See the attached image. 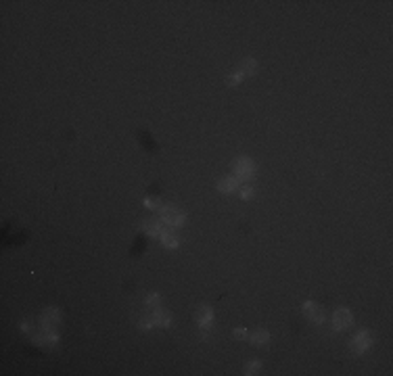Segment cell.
I'll list each match as a JSON object with an SVG mask.
<instances>
[{"label": "cell", "instance_id": "obj_1", "mask_svg": "<svg viewBox=\"0 0 393 376\" xmlns=\"http://www.w3.org/2000/svg\"><path fill=\"white\" fill-rule=\"evenodd\" d=\"M370 345H372V332H370V330H360V332L351 339L349 349H351L356 355H362L364 351L370 347Z\"/></svg>", "mask_w": 393, "mask_h": 376}, {"label": "cell", "instance_id": "obj_2", "mask_svg": "<svg viewBox=\"0 0 393 376\" xmlns=\"http://www.w3.org/2000/svg\"><path fill=\"white\" fill-rule=\"evenodd\" d=\"M255 67H257L255 59H247V61H243V63H241V67H239L237 71H234V73L226 80V84H228V86H237L245 75H253V73H255Z\"/></svg>", "mask_w": 393, "mask_h": 376}, {"label": "cell", "instance_id": "obj_3", "mask_svg": "<svg viewBox=\"0 0 393 376\" xmlns=\"http://www.w3.org/2000/svg\"><path fill=\"white\" fill-rule=\"evenodd\" d=\"M253 171H255V167L249 157H239V159L234 161V178H239V182L253 178Z\"/></svg>", "mask_w": 393, "mask_h": 376}, {"label": "cell", "instance_id": "obj_4", "mask_svg": "<svg viewBox=\"0 0 393 376\" xmlns=\"http://www.w3.org/2000/svg\"><path fill=\"white\" fill-rule=\"evenodd\" d=\"M195 320H196V326L203 330V336H207L211 322H214V309H211L209 305H203V307H199V311L195 313Z\"/></svg>", "mask_w": 393, "mask_h": 376}, {"label": "cell", "instance_id": "obj_5", "mask_svg": "<svg viewBox=\"0 0 393 376\" xmlns=\"http://www.w3.org/2000/svg\"><path fill=\"white\" fill-rule=\"evenodd\" d=\"M353 324V316H351V311L349 309H345V307H341V309H337L335 311V316H333V328L337 332H341V330H347V328Z\"/></svg>", "mask_w": 393, "mask_h": 376}, {"label": "cell", "instance_id": "obj_6", "mask_svg": "<svg viewBox=\"0 0 393 376\" xmlns=\"http://www.w3.org/2000/svg\"><path fill=\"white\" fill-rule=\"evenodd\" d=\"M159 215H161V219H163V222H166V224H170V226H174V228H176V226H182L184 224V213H182V211H178V209H174V207H161L159 209Z\"/></svg>", "mask_w": 393, "mask_h": 376}, {"label": "cell", "instance_id": "obj_7", "mask_svg": "<svg viewBox=\"0 0 393 376\" xmlns=\"http://www.w3.org/2000/svg\"><path fill=\"white\" fill-rule=\"evenodd\" d=\"M303 316L308 318L310 322H316V324H322V322H324V311H322L320 305L312 303V301L303 303Z\"/></svg>", "mask_w": 393, "mask_h": 376}, {"label": "cell", "instance_id": "obj_8", "mask_svg": "<svg viewBox=\"0 0 393 376\" xmlns=\"http://www.w3.org/2000/svg\"><path fill=\"white\" fill-rule=\"evenodd\" d=\"M163 222H157V219H147V222L143 224V230L148 234V236H163L166 234V228L161 226Z\"/></svg>", "mask_w": 393, "mask_h": 376}, {"label": "cell", "instance_id": "obj_9", "mask_svg": "<svg viewBox=\"0 0 393 376\" xmlns=\"http://www.w3.org/2000/svg\"><path fill=\"white\" fill-rule=\"evenodd\" d=\"M239 188V178H234V176H228V178H222L218 182V190L220 192H224V194H230V192H234Z\"/></svg>", "mask_w": 393, "mask_h": 376}, {"label": "cell", "instance_id": "obj_10", "mask_svg": "<svg viewBox=\"0 0 393 376\" xmlns=\"http://www.w3.org/2000/svg\"><path fill=\"white\" fill-rule=\"evenodd\" d=\"M151 320H153V324L168 328L170 322H172V316H170V311H168V309H163V307H155V313H153V318H151Z\"/></svg>", "mask_w": 393, "mask_h": 376}, {"label": "cell", "instance_id": "obj_11", "mask_svg": "<svg viewBox=\"0 0 393 376\" xmlns=\"http://www.w3.org/2000/svg\"><path fill=\"white\" fill-rule=\"evenodd\" d=\"M42 320H44V330H52V326L54 324H59V320H61V313H59V309H46L44 311V316H42Z\"/></svg>", "mask_w": 393, "mask_h": 376}, {"label": "cell", "instance_id": "obj_12", "mask_svg": "<svg viewBox=\"0 0 393 376\" xmlns=\"http://www.w3.org/2000/svg\"><path fill=\"white\" fill-rule=\"evenodd\" d=\"M249 341L253 343V345H266V343L270 341V334L266 332V330H255L253 334L249 336Z\"/></svg>", "mask_w": 393, "mask_h": 376}, {"label": "cell", "instance_id": "obj_13", "mask_svg": "<svg viewBox=\"0 0 393 376\" xmlns=\"http://www.w3.org/2000/svg\"><path fill=\"white\" fill-rule=\"evenodd\" d=\"M161 242H163V247H166V249H176L180 245V240L174 236V234H168V232L161 236Z\"/></svg>", "mask_w": 393, "mask_h": 376}, {"label": "cell", "instance_id": "obj_14", "mask_svg": "<svg viewBox=\"0 0 393 376\" xmlns=\"http://www.w3.org/2000/svg\"><path fill=\"white\" fill-rule=\"evenodd\" d=\"M259 368H262V362H257V359H255V362H249L245 366V374H257Z\"/></svg>", "mask_w": 393, "mask_h": 376}, {"label": "cell", "instance_id": "obj_15", "mask_svg": "<svg viewBox=\"0 0 393 376\" xmlns=\"http://www.w3.org/2000/svg\"><path fill=\"white\" fill-rule=\"evenodd\" d=\"M251 197H253V188H251V186H241V199H251Z\"/></svg>", "mask_w": 393, "mask_h": 376}, {"label": "cell", "instance_id": "obj_16", "mask_svg": "<svg viewBox=\"0 0 393 376\" xmlns=\"http://www.w3.org/2000/svg\"><path fill=\"white\" fill-rule=\"evenodd\" d=\"M159 301V295L157 293H153V295H148L147 299H145V303H147V307H155V303Z\"/></svg>", "mask_w": 393, "mask_h": 376}, {"label": "cell", "instance_id": "obj_17", "mask_svg": "<svg viewBox=\"0 0 393 376\" xmlns=\"http://www.w3.org/2000/svg\"><path fill=\"white\" fill-rule=\"evenodd\" d=\"M138 326H140V330H151L155 324H153V320H140Z\"/></svg>", "mask_w": 393, "mask_h": 376}, {"label": "cell", "instance_id": "obj_18", "mask_svg": "<svg viewBox=\"0 0 393 376\" xmlns=\"http://www.w3.org/2000/svg\"><path fill=\"white\" fill-rule=\"evenodd\" d=\"M232 334H234V339H245V336H247V330H245V328H237V330H234Z\"/></svg>", "mask_w": 393, "mask_h": 376}, {"label": "cell", "instance_id": "obj_19", "mask_svg": "<svg viewBox=\"0 0 393 376\" xmlns=\"http://www.w3.org/2000/svg\"><path fill=\"white\" fill-rule=\"evenodd\" d=\"M145 205H147L148 209H157V203H155L153 199H145Z\"/></svg>", "mask_w": 393, "mask_h": 376}]
</instances>
